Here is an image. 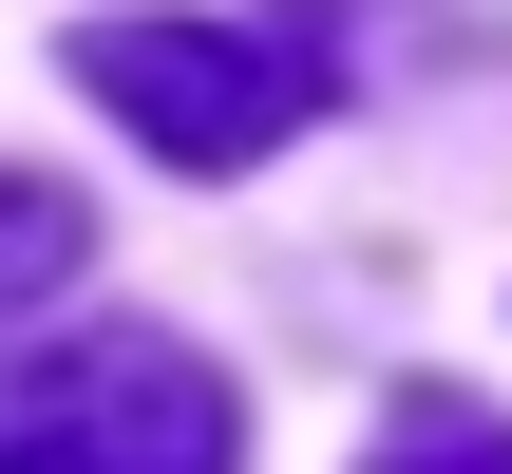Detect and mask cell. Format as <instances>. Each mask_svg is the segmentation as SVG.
<instances>
[{"mask_svg":"<svg viewBox=\"0 0 512 474\" xmlns=\"http://www.w3.org/2000/svg\"><path fill=\"white\" fill-rule=\"evenodd\" d=\"M361 474H512V418H494V399H399Z\"/></svg>","mask_w":512,"mask_h":474,"instance_id":"4","label":"cell"},{"mask_svg":"<svg viewBox=\"0 0 512 474\" xmlns=\"http://www.w3.org/2000/svg\"><path fill=\"white\" fill-rule=\"evenodd\" d=\"M76 95L133 114L171 171H266L323 95V38L304 19H76Z\"/></svg>","mask_w":512,"mask_h":474,"instance_id":"2","label":"cell"},{"mask_svg":"<svg viewBox=\"0 0 512 474\" xmlns=\"http://www.w3.org/2000/svg\"><path fill=\"white\" fill-rule=\"evenodd\" d=\"M247 399L171 342V323H76L0 361V474H228Z\"/></svg>","mask_w":512,"mask_h":474,"instance_id":"1","label":"cell"},{"mask_svg":"<svg viewBox=\"0 0 512 474\" xmlns=\"http://www.w3.org/2000/svg\"><path fill=\"white\" fill-rule=\"evenodd\" d=\"M76 266H95V209L38 190V171H0V304H38V285H76Z\"/></svg>","mask_w":512,"mask_h":474,"instance_id":"3","label":"cell"}]
</instances>
